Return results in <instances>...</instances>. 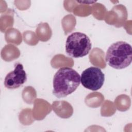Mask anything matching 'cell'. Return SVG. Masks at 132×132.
Returning <instances> with one entry per match:
<instances>
[{
  "mask_svg": "<svg viewBox=\"0 0 132 132\" xmlns=\"http://www.w3.org/2000/svg\"><path fill=\"white\" fill-rule=\"evenodd\" d=\"M80 83V76L74 69L63 67L59 69L53 78V94L58 98L74 92Z\"/></svg>",
  "mask_w": 132,
  "mask_h": 132,
  "instance_id": "obj_1",
  "label": "cell"
},
{
  "mask_svg": "<svg viewBox=\"0 0 132 132\" xmlns=\"http://www.w3.org/2000/svg\"><path fill=\"white\" fill-rule=\"evenodd\" d=\"M106 61L111 67L122 69L129 66L132 61V48L128 43L120 41L112 44L108 48Z\"/></svg>",
  "mask_w": 132,
  "mask_h": 132,
  "instance_id": "obj_2",
  "label": "cell"
},
{
  "mask_svg": "<svg viewBox=\"0 0 132 132\" xmlns=\"http://www.w3.org/2000/svg\"><path fill=\"white\" fill-rule=\"evenodd\" d=\"M91 49V42L86 34L75 32L70 35L66 40L65 52L73 58H80L89 54Z\"/></svg>",
  "mask_w": 132,
  "mask_h": 132,
  "instance_id": "obj_3",
  "label": "cell"
},
{
  "mask_svg": "<svg viewBox=\"0 0 132 132\" xmlns=\"http://www.w3.org/2000/svg\"><path fill=\"white\" fill-rule=\"evenodd\" d=\"M105 80V75L98 68L91 67L85 70L81 73L80 81L88 89L97 91L101 88Z\"/></svg>",
  "mask_w": 132,
  "mask_h": 132,
  "instance_id": "obj_4",
  "label": "cell"
},
{
  "mask_svg": "<svg viewBox=\"0 0 132 132\" xmlns=\"http://www.w3.org/2000/svg\"><path fill=\"white\" fill-rule=\"evenodd\" d=\"M27 80V75L23 65L19 63H15L14 69L6 76L4 85L9 89L18 88L22 86Z\"/></svg>",
  "mask_w": 132,
  "mask_h": 132,
  "instance_id": "obj_5",
  "label": "cell"
},
{
  "mask_svg": "<svg viewBox=\"0 0 132 132\" xmlns=\"http://www.w3.org/2000/svg\"><path fill=\"white\" fill-rule=\"evenodd\" d=\"M52 107L55 113L61 118H69L73 113L72 105L65 101H54L53 102Z\"/></svg>",
  "mask_w": 132,
  "mask_h": 132,
  "instance_id": "obj_6",
  "label": "cell"
},
{
  "mask_svg": "<svg viewBox=\"0 0 132 132\" xmlns=\"http://www.w3.org/2000/svg\"><path fill=\"white\" fill-rule=\"evenodd\" d=\"M36 32L37 38L42 42L48 40L52 35L51 27L47 23H40L36 28Z\"/></svg>",
  "mask_w": 132,
  "mask_h": 132,
  "instance_id": "obj_7",
  "label": "cell"
},
{
  "mask_svg": "<svg viewBox=\"0 0 132 132\" xmlns=\"http://www.w3.org/2000/svg\"><path fill=\"white\" fill-rule=\"evenodd\" d=\"M2 52L9 53V54L2 56V59L7 61H10L17 59L20 55L18 48L11 44L6 45L2 50Z\"/></svg>",
  "mask_w": 132,
  "mask_h": 132,
  "instance_id": "obj_8",
  "label": "cell"
},
{
  "mask_svg": "<svg viewBox=\"0 0 132 132\" xmlns=\"http://www.w3.org/2000/svg\"><path fill=\"white\" fill-rule=\"evenodd\" d=\"M5 39L7 43H13L16 45L21 43L22 40L21 33L15 28H10L6 31Z\"/></svg>",
  "mask_w": 132,
  "mask_h": 132,
  "instance_id": "obj_9",
  "label": "cell"
},
{
  "mask_svg": "<svg viewBox=\"0 0 132 132\" xmlns=\"http://www.w3.org/2000/svg\"><path fill=\"white\" fill-rule=\"evenodd\" d=\"M114 102L117 108L121 111H125L129 109L130 106V97L125 94L117 96Z\"/></svg>",
  "mask_w": 132,
  "mask_h": 132,
  "instance_id": "obj_10",
  "label": "cell"
},
{
  "mask_svg": "<svg viewBox=\"0 0 132 132\" xmlns=\"http://www.w3.org/2000/svg\"><path fill=\"white\" fill-rule=\"evenodd\" d=\"M36 97V92L35 89L31 86L25 87L22 92V97L25 102L28 104H32Z\"/></svg>",
  "mask_w": 132,
  "mask_h": 132,
  "instance_id": "obj_11",
  "label": "cell"
},
{
  "mask_svg": "<svg viewBox=\"0 0 132 132\" xmlns=\"http://www.w3.org/2000/svg\"><path fill=\"white\" fill-rule=\"evenodd\" d=\"M103 53H104V52L100 48H98L97 47L93 48V50L92 51V52L90 53V54H91L93 55H94V56L96 57V58L89 57V59H90V61L91 62V63L94 65H96V66L100 67V64H99V62H98V61H100L99 60H100L101 61H102L103 62H105L104 58H98V57L100 56H101ZM100 63L101 64V68H105L106 67L104 65H103L100 61Z\"/></svg>",
  "mask_w": 132,
  "mask_h": 132,
  "instance_id": "obj_12",
  "label": "cell"
},
{
  "mask_svg": "<svg viewBox=\"0 0 132 132\" xmlns=\"http://www.w3.org/2000/svg\"><path fill=\"white\" fill-rule=\"evenodd\" d=\"M101 94V93L98 92H93L90 93L87 96H86L85 98V103L87 105H88L89 107H91L92 108H95V105H94V101L96 103V105L97 106V107L100 106L101 103H102L103 101L104 100V98H98L97 100H95V98Z\"/></svg>",
  "mask_w": 132,
  "mask_h": 132,
  "instance_id": "obj_13",
  "label": "cell"
},
{
  "mask_svg": "<svg viewBox=\"0 0 132 132\" xmlns=\"http://www.w3.org/2000/svg\"><path fill=\"white\" fill-rule=\"evenodd\" d=\"M24 42L30 45H35L38 43V39L34 32L27 30L23 33Z\"/></svg>",
  "mask_w": 132,
  "mask_h": 132,
  "instance_id": "obj_14",
  "label": "cell"
},
{
  "mask_svg": "<svg viewBox=\"0 0 132 132\" xmlns=\"http://www.w3.org/2000/svg\"><path fill=\"white\" fill-rule=\"evenodd\" d=\"M67 16H68V20H67L65 16L63 18V19L61 22L62 25L67 24H68L64 28H63V30L65 32V35L68 34L69 32H70L74 29V27L72 26L71 25H70V24H74V25L76 24V19L73 15H72V14H68V15H67Z\"/></svg>",
  "mask_w": 132,
  "mask_h": 132,
  "instance_id": "obj_15",
  "label": "cell"
},
{
  "mask_svg": "<svg viewBox=\"0 0 132 132\" xmlns=\"http://www.w3.org/2000/svg\"><path fill=\"white\" fill-rule=\"evenodd\" d=\"M76 2H77L78 3H80L81 4L89 5V4H93V3H95L96 2V1H76Z\"/></svg>",
  "mask_w": 132,
  "mask_h": 132,
  "instance_id": "obj_16",
  "label": "cell"
}]
</instances>
